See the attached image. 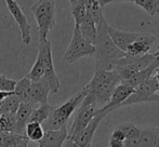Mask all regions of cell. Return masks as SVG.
<instances>
[{
	"label": "cell",
	"instance_id": "obj_1",
	"mask_svg": "<svg viewBox=\"0 0 159 147\" xmlns=\"http://www.w3.org/2000/svg\"><path fill=\"white\" fill-rule=\"evenodd\" d=\"M107 22L103 20L96 25V40H95V70H113L116 63L126 55L115 46L106 30Z\"/></svg>",
	"mask_w": 159,
	"mask_h": 147
},
{
	"label": "cell",
	"instance_id": "obj_2",
	"mask_svg": "<svg viewBox=\"0 0 159 147\" xmlns=\"http://www.w3.org/2000/svg\"><path fill=\"white\" fill-rule=\"evenodd\" d=\"M121 83L119 76L115 70H95L91 80L84 87L87 94L95 99L98 107L108 103L111 94L118 84Z\"/></svg>",
	"mask_w": 159,
	"mask_h": 147
},
{
	"label": "cell",
	"instance_id": "obj_3",
	"mask_svg": "<svg viewBox=\"0 0 159 147\" xmlns=\"http://www.w3.org/2000/svg\"><path fill=\"white\" fill-rule=\"evenodd\" d=\"M86 94V91L82 88L80 92L76 93L74 96H71L63 104L54 106L51 115L42 124L44 130H59L63 127H66L70 116L75 113L77 107H79Z\"/></svg>",
	"mask_w": 159,
	"mask_h": 147
},
{
	"label": "cell",
	"instance_id": "obj_4",
	"mask_svg": "<svg viewBox=\"0 0 159 147\" xmlns=\"http://www.w3.org/2000/svg\"><path fill=\"white\" fill-rule=\"evenodd\" d=\"M37 24L39 40L48 39V34L57 24V6L54 0H38L30 7Z\"/></svg>",
	"mask_w": 159,
	"mask_h": 147
},
{
	"label": "cell",
	"instance_id": "obj_5",
	"mask_svg": "<svg viewBox=\"0 0 159 147\" xmlns=\"http://www.w3.org/2000/svg\"><path fill=\"white\" fill-rule=\"evenodd\" d=\"M157 59H159L158 53H154V54L147 53L141 56H128L126 54L116 63L113 70L117 73L122 82L132 77L134 74L140 72L141 69L147 67Z\"/></svg>",
	"mask_w": 159,
	"mask_h": 147
},
{
	"label": "cell",
	"instance_id": "obj_6",
	"mask_svg": "<svg viewBox=\"0 0 159 147\" xmlns=\"http://www.w3.org/2000/svg\"><path fill=\"white\" fill-rule=\"evenodd\" d=\"M38 56L40 57L43 65L44 75L42 79L50 87L51 94H57L60 90V79L59 76L55 73L54 64H53L52 57V46L48 39L39 40V47H38Z\"/></svg>",
	"mask_w": 159,
	"mask_h": 147
},
{
	"label": "cell",
	"instance_id": "obj_7",
	"mask_svg": "<svg viewBox=\"0 0 159 147\" xmlns=\"http://www.w3.org/2000/svg\"><path fill=\"white\" fill-rule=\"evenodd\" d=\"M95 47L91 42H89L80 33L78 26L74 28V34L71 40L67 47L63 55V61L66 63L73 64L78 60L86 56H92L94 55Z\"/></svg>",
	"mask_w": 159,
	"mask_h": 147
},
{
	"label": "cell",
	"instance_id": "obj_8",
	"mask_svg": "<svg viewBox=\"0 0 159 147\" xmlns=\"http://www.w3.org/2000/svg\"><path fill=\"white\" fill-rule=\"evenodd\" d=\"M98 109V106L96 104L95 99L90 94H86L84 99L80 103L77 114L75 116V119L73 121L70 129L68 132V137H73L80 132L82 129L87 127V124L92 120V118L96 115V111Z\"/></svg>",
	"mask_w": 159,
	"mask_h": 147
},
{
	"label": "cell",
	"instance_id": "obj_9",
	"mask_svg": "<svg viewBox=\"0 0 159 147\" xmlns=\"http://www.w3.org/2000/svg\"><path fill=\"white\" fill-rule=\"evenodd\" d=\"M159 92V84L152 76L149 79L141 83L136 88H134L133 92L130 94L126 101L121 104L120 107H126V106L134 105V104L140 103H151V99L154 94Z\"/></svg>",
	"mask_w": 159,
	"mask_h": 147
},
{
	"label": "cell",
	"instance_id": "obj_10",
	"mask_svg": "<svg viewBox=\"0 0 159 147\" xmlns=\"http://www.w3.org/2000/svg\"><path fill=\"white\" fill-rule=\"evenodd\" d=\"M4 1H6L9 12L13 16L15 23L17 24L20 30H21L22 42L25 46H28L32 42V35H30V28L32 27H30V24L26 17L25 13L23 12L20 4L15 0H4Z\"/></svg>",
	"mask_w": 159,
	"mask_h": 147
},
{
	"label": "cell",
	"instance_id": "obj_11",
	"mask_svg": "<svg viewBox=\"0 0 159 147\" xmlns=\"http://www.w3.org/2000/svg\"><path fill=\"white\" fill-rule=\"evenodd\" d=\"M106 116H107V114L105 113V111L101 110L100 108H98V111H96V115L92 118V120L87 124L86 128L82 129L78 134H76L75 136L70 137V139L77 144L78 147H91L96 129L98 128V124L101 123V121H102Z\"/></svg>",
	"mask_w": 159,
	"mask_h": 147
},
{
	"label": "cell",
	"instance_id": "obj_12",
	"mask_svg": "<svg viewBox=\"0 0 159 147\" xmlns=\"http://www.w3.org/2000/svg\"><path fill=\"white\" fill-rule=\"evenodd\" d=\"M133 90H134L133 88H131V87L127 86V84H125V83L118 84L115 88V90H114L108 103L103 106V107H101L100 109L105 111V113L108 115L111 111L120 108L121 104L130 96V94L133 92Z\"/></svg>",
	"mask_w": 159,
	"mask_h": 147
},
{
	"label": "cell",
	"instance_id": "obj_13",
	"mask_svg": "<svg viewBox=\"0 0 159 147\" xmlns=\"http://www.w3.org/2000/svg\"><path fill=\"white\" fill-rule=\"evenodd\" d=\"M159 128H141L140 136L136 140H126L124 147H157Z\"/></svg>",
	"mask_w": 159,
	"mask_h": 147
},
{
	"label": "cell",
	"instance_id": "obj_14",
	"mask_svg": "<svg viewBox=\"0 0 159 147\" xmlns=\"http://www.w3.org/2000/svg\"><path fill=\"white\" fill-rule=\"evenodd\" d=\"M107 34L109 35L111 39L113 40V42L115 43V46L118 49H120L121 51L126 52L127 48L139 37L141 36L142 33H131V32H124V30L117 29L114 28L111 26H109L107 24L106 26Z\"/></svg>",
	"mask_w": 159,
	"mask_h": 147
},
{
	"label": "cell",
	"instance_id": "obj_15",
	"mask_svg": "<svg viewBox=\"0 0 159 147\" xmlns=\"http://www.w3.org/2000/svg\"><path fill=\"white\" fill-rule=\"evenodd\" d=\"M156 41V37L151 34L142 33L141 36L136 40H134L127 48L126 54L128 56H141L149 53L151 47Z\"/></svg>",
	"mask_w": 159,
	"mask_h": 147
},
{
	"label": "cell",
	"instance_id": "obj_16",
	"mask_svg": "<svg viewBox=\"0 0 159 147\" xmlns=\"http://www.w3.org/2000/svg\"><path fill=\"white\" fill-rule=\"evenodd\" d=\"M49 94H51L50 87L43 79H40L38 81H32L28 103L32 104L34 107H37L41 104H46L48 103Z\"/></svg>",
	"mask_w": 159,
	"mask_h": 147
},
{
	"label": "cell",
	"instance_id": "obj_17",
	"mask_svg": "<svg viewBox=\"0 0 159 147\" xmlns=\"http://www.w3.org/2000/svg\"><path fill=\"white\" fill-rule=\"evenodd\" d=\"M67 136L66 127L59 130H44L43 137L38 142V147H62Z\"/></svg>",
	"mask_w": 159,
	"mask_h": 147
},
{
	"label": "cell",
	"instance_id": "obj_18",
	"mask_svg": "<svg viewBox=\"0 0 159 147\" xmlns=\"http://www.w3.org/2000/svg\"><path fill=\"white\" fill-rule=\"evenodd\" d=\"M159 68V59H157L156 61H154L152 64H149L147 67L141 69L140 72H138L136 74H134L132 77H130L129 79L122 81L121 83H125L127 86L131 87V88H136L138 86H140L141 83H143L144 81H146L147 79L154 76L156 69Z\"/></svg>",
	"mask_w": 159,
	"mask_h": 147
},
{
	"label": "cell",
	"instance_id": "obj_19",
	"mask_svg": "<svg viewBox=\"0 0 159 147\" xmlns=\"http://www.w3.org/2000/svg\"><path fill=\"white\" fill-rule=\"evenodd\" d=\"M34 106L30 103H20V106L15 113V122H16V134L25 133V127L30 121V117L33 113ZM25 135V134H24Z\"/></svg>",
	"mask_w": 159,
	"mask_h": 147
},
{
	"label": "cell",
	"instance_id": "obj_20",
	"mask_svg": "<svg viewBox=\"0 0 159 147\" xmlns=\"http://www.w3.org/2000/svg\"><path fill=\"white\" fill-rule=\"evenodd\" d=\"M30 87H32V80L27 76L16 81L13 92L21 103H28L30 102Z\"/></svg>",
	"mask_w": 159,
	"mask_h": 147
},
{
	"label": "cell",
	"instance_id": "obj_21",
	"mask_svg": "<svg viewBox=\"0 0 159 147\" xmlns=\"http://www.w3.org/2000/svg\"><path fill=\"white\" fill-rule=\"evenodd\" d=\"M76 26V25H75ZM78 28H79L81 35L88 40L89 42H91L92 44L95 43L96 40V24L95 22L92 20V17L90 15L87 14V16L84 17V20L81 22V23L78 25Z\"/></svg>",
	"mask_w": 159,
	"mask_h": 147
},
{
	"label": "cell",
	"instance_id": "obj_22",
	"mask_svg": "<svg viewBox=\"0 0 159 147\" xmlns=\"http://www.w3.org/2000/svg\"><path fill=\"white\" fill-rule=\"evenodd\" d=\"M54 106H51L49 103L41 104V105L37 106L33 109V113L30 117V121L33 122H38L40 124H43L44 121L49 118V116L51 115Z\"/></svg>",
	"mask_w": 159,
	"mask_h": 147
},
{
	"label": "cell",
	"instance_id": "obj_23",
	"mask_svg": "<svg viewBox=\"0 0 159 147\" xmlns=\"http://www.w3.org/2000/svg\"><path fill=\"white\" fill-rule=\"evenodd\" d=\"M24 134L28 139V141H33L35 143H38L43 137L44 129L42 127V124L38 123V122L28 121L25 127V133Z\"/></svg>",
	"mask_w": 159,
	"mask_h": 147
},
{
	"label": "cell",
	"instance_id": "obj_24",
	"mask_svg": "<svg viewBox=\"0 0 159 147\" xmlns=\"http://www.w3.org/2000/svg\"><path fill=\"white\" fill-rule=\"evenodd\" d=\"M0 132L16 133L15 114H3L0 116Z\"/></svg>",
	"mask_w": 159,
	"mask_h": 147
},
{
	"label": "cell",
	"instance_id": "obj_25",
	"mask_svg": "<svg viewBox=\"0 0 159 147\" xmlns=\"http://www.w3.org/2000/svg\"><path fill=\"white\" fill-rule=\"evenodd\" d=\"M21 102L14 94L8 96L0 103V116L3 114H15Z\"/></svg>",
	"mask_w": 159,
	"mask_h": 147
},
{
	"label": "cell",
	"instance_id": "obj_26",
	"mask_svg": "<svg viewBox=\"0 0 159 147\" xmlns=\"http://www.w3.org/2000/svg\"><path fill=\"white\" fill-rule=\"evenodd\" d=\"M71 8V15H73L74 20H75V25L78 26L84 17L87 16V9L84 0H77L74 4L70 6Z\"/></svg>",
	"mask_w": 159,
	"mask_h": 147
},
{
	"label": "cell",
	"instance_id": "obj_27",
	"mask_svg": "<svg viewBox=\"0 0 159 147\" xmlns=\"http://www.w3.org/2000/svg\"><path fill=\"white\" fill-rule=\"evenodd\" d=\"M133 3L142 8L151 16H156L159 13V0H134Z\"/></svg>",
	"mask_w": 159,
	"mask_h": 147
},
{
	"label": "cell",
	"instance_id": "obj_28",
	"mask_svg": "<svg viewBox=\"0 0 159 147\" xmlns=\"http://www.w3.org/2000/svg\"><path fill=\"white\" fill-rule=\"evenodd\" d=\"M118 127L122 130L126 140H136L139 136H140L141 128L138 126H135L134 123L128 122V123L119 124Z\"/></svg>",
	"mask_w": 159,
	"mask_h": 147
},
{
	"label": "cell",
	"instance_id": "obj_29",
	"mask_svg": "<svg viewBox=\"0 0 159 147\" xmlns=\"http://www.w3.org/2000/svg\"><path fill=\"white\" fill-rule=\"evenodd\" d=\"M43 75H44L43 65H42V62H41V60H40V57L37 55L35 63H34L30 72L28 73L27 77L30 78L32 81H38V80L43 78Z\"/></svg>",
	"mask_w": 159,
	"mask_h": 147
},
{
	"label": "cell",
	"instance_id": "obj_30",
	"mask_svg": "<svg viewBox=\"0 0 159 147\" xmlns=\"http://www.w3.org/2000/svg\"><path fill=\"white\" fill-rule=\"evenodd\" d=\"M16 81L13 79H9L6 76L0 74V90L2 91H13Z\"/></svg>",
	"mask_w": 159,
	"mask_h": 147
},
{
	"label": "cell",
	"instance_id": "obj_31",
	"mask_svg": "<svg viewBox=\"0 0 159 147\" xmlns=\"http://www.w3.org/2000/svg\"><path fill=\"white\" fill-rule=\"evenodd\" d=\"M28 139L26 136H24L23 139H21L19 142H16V143L14 144V145H12L11 147H27L28 146Z\"/></svg>",
	"mask_w": 159,
	"mask_h": 147
},
{
	"label": "cell",
	"instance_id": "obj_32",
	"mask_svg": "<svg viewBox=\"0 0 159 147\" xmlns=\"http://www.w3.org/2000/svg\"><path fill=\"white\" fill-rule=\"evenodd\" d=\"M124 141H118L115 139H109V147H124Z\"/></svg>",
	"mask_w": 159,
	"mask_h": 147
},
{
	"label": "cell",
	"instance_id": "obj_33",
	"mask_svg": "<svg viewBox=\"0 0 159 147\" xmlns=\"http://www.w3.org/2000/svg\"><path fill=\"white\" fill-rule=\"evenodd\" d=\"M13 94H14V92H13V91H2V90H0V102H2L4 99H6V97L11 96V95H13Z\"/></svg>",
	"mask_w": 159,
	"mask_h": 147
},
{
	"label": "cell",
	"instance_id": "obj_34",
	"mask_svg": "<svg viewBox=\"0 0 159 147\" xmlns=\"http://www.w3.org/2000/svg\"><path fill=\"white\" fill-rule=\"evenodd\" d=\"M62 147H78V145L70 139V137L67 136V139L65 140V142H64V144Z\"/></svg>",
	"mask_w": 159,
	"mask_h": 147
},
{
	"label": "cell",
	"instance_id": "obj_35",
	"mask_svg": "<svg viewBox=\"0 0 159 147\" xmlns=\"http://www.w3.org/2000/svg\"><path fill=\"white\" fill-rule=\"evenodd\" d=\"M115 0H98V2H100V6L102 7H105V6H107V4H109V3H111V2H114Z\"/></svg>",
	"mask_w": 159,
	"mask_h": 147
},
{
	"label": "cell",
	"instance_id": "obj_36",
	"mask_svg": "<svg viewBox=\"0 0 159 147\" xmlns=\"http://www.w3.org/2000/svg\"><path fill=\"white\" fill-rule=\"evenodd\" d=\"M151 102H159V93H156V94L153 95V97L151 99Z\"/></svg>",
	"mask_w": 159,
	"mask_h": 147
},
{
	"label": "cell",
	"instance_id": "obj_37",
	"mask_svg": "<svg viewBox=\"0 0 159 147\" xmlns=\"http://www.w3.org/2000/svg\"><path fill=\"white\" fill-rule=\"evenodd\" d=\"M114 2L118 3V2H134V0H115Z\"/></svg>",
	"mask_w": 159,
	"mask_h": 147
},
{
	"label": "cell",
	"instance_id": "obj_38",
	"mask_svg": "<svg viewBox=\"0 0 159 147\" xmlns=\"http://www.w3.org/2000/svg\"><path fill=\"white\" fill-rule=\"evenodd\" d=\"M68 1H69V3H70V6H71V4L75 3V2L77 1V0H68Z\"/></svg>",
	"mask_w": 159,
	"mask_h": 147
},
{
	"label": "cell",
	"instance_id": "obj_39",
	"mask_svg": "<svg viewBox=\"0 0 159 147\" xmlns=\"http://www.w3.org/2000/svg\"><path fill=\"white\" fill-rule=\"evenodd\" d=\"M157 147H159V130H158V134H157Z\"/></svg>",
	"mask_w": 159,
	"mask_h": 147
},
{
	"label": "cell",
	"instance_id": "obj_40",
	"mask_svg": "<svg viewBox=\"0 0 159 147\" xmlns=\"http://www.w3.org/2000/svg\"><path fill=\"white\" fill-rule=\"evenodd\" d=\"M157 53L159 54V44H158V47H157Z\"/></svg>",
	"mask_w": 159,
	"mask_h": 147
},
{
	"label": "cell",
	"instance_id": "obj_41",
	"mask_svg": "<svg viewBox=\"0 0 159 147\" xmlns=\"http://www.w3.org/2000/svg\"><path fill=\"white\" fill-rule=\"evenodd\" d=\"M0 133H1V132H0Z\"/></svg>",
	"mask_w": 159,
	"mask_h": 147
},
{
	"label": "cell",
	"instance_id": "obj_42",
	"mask_svg": "<svg viewBox=\"0 0 159 147\" xmlns=\"http://www.w3.org/2000/svg\"><path fill=\"white\" fill-rule=\"evenodd\" d=\"M158 84H159V83H158Z\"/></svg>",
	"mask_w": 159,
	"mask_h": 147
}]
</instances>
